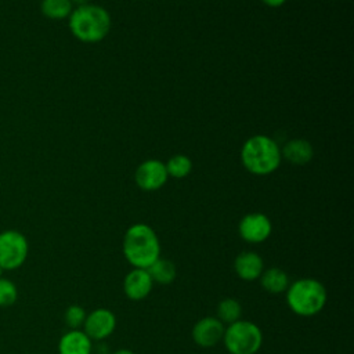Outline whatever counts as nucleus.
<instances>
[{"label": "nucleus", "mask_w": 354, "mask_h": 354, "mask_svg": "<svg viewBox=\"0 0 354 354\" xmlns=\"http://www.w3.org/2000/svg\"><path fill=\"white\" fill-rule=\"evenodd\" d=\"M122 250L133 268L147 270L160 257V242L152 227L137 223L126 230Z\"/></svg>", "instance_id": "1"}, {"label": "nucleus", "mask_w": 354, "mask_h": 354, "mask_svg": "<svg viewBox=\"0 0 354 354\" xmlns=\"http://www.w3.org/2000/svg\"><path fill=\"white\" fill-rule=\"evenodd\" d=\"M69 29L72 35L84 43H97L102 40L111 29V17L108 11L97 4H80L72 10Z\"/></svg>", "instance_id": "2"}, {"label": "nucleus", "mask_w": 354, "mask_h": 354, "mask_svg": "<svg viewBox=\"0 0 354 354\" xmlns=\"http://www.w3.org/2000/svg\"><path fill=\"white\" fill-rule=\"evenodd\" d=\"M285 293L288 307L299 317H314L319 314L328 299L324 283L315 278H300L289 283Z\"/></svg>", "instance_id": "3"}, {"label": "nucleus", "mask_w": 354, "mask_h": 354, "mask_svg": "<svg viewBox=\"0 0 354 354\" xmlns=\"http://www.w3.org/2000/svg\"><path fill=\"white\" fill-rule=\"evenodd\" d=\"M278 144L263 134L248 138L241 149L242 165L253 174L266 176L275 171L281 163Z\"/></svg>", "instance_id": "4"}, {"label": "nucleus", "mask_w": 354, "mask_h": 354, "mask_svg": "<svg viewBox=\"0 0 354 354\" xmlns=\"http://www.w3.org/2000/svg\"><path fill=\"white\" fill-rule=\"evenodd\" d=\"M223 343L230 354H257L263 344V332L254 322L239 319L227 325Z\"/></svg>", "instance_id": "5"}, {"label": "nucleus", "mask_w": 354, "mask_h": 354, "mask_svg": "<svg viewBox=\"0 0 354 354\" xmlns=\"http://www.w3.org/2000/svg\"><path fill=\"white\" fill-rule=\"evenodd\" d=\"M29 253L26 236L17 230L0 232V267L1 270L19 268Z\"/></svg>", "instance_id": "6"}, {"label": "nucleus", "mask_w": 354, "mask_h": 354, "mask_svg": "<svg viewBox=\"0 0 354 354\" xmlns=\"http://www.w3.org/2000/svg\"><path fill=\"white\" fill-rule=\"evenodd\" d=\"M116 328V317L108 308H95L86 315L83 332L95 342H101L111 336Z\"/></svg>", "instance_id": "7"}, {"label": "nucleus", "mask_w": 354, "mask_h": 354, "mask_svg": "<svg viewBox=\"0 0 354 354\" xmlns=\"http://www.w3.org/2000/svg\"><path fill=\"white\" fill-rule=\"evenodd\" d=\"M272 231V224L270 218L259 212L249 213L243 216L238 225L239 236L249 243H261L264 242Z\"/></svg>", "instance_id": "8"}, {"label": "nucleus", "mask_w": 354, "mask_h": 354, "mask_svg": "<svg viewBox=\"0 0 354 354\" xmlns=\"http://www.w3.org/2000/svg\"><path fill=\"white\" fill-rule=\"evenodd\" d=\"M167 177L169 176L165 163L156 159H148L142 162L134 173L137 185L144 191H155L162 188L166 184Z\"/></svg>", "instance_id": "9"}, {"label": "nucleus", "mask_w": 354, "mask_h": 354, "mask_svg": "<svg viewBox=\"0 0 354 354\" xmlns=\"http://www.w3.org/2000/svg\"><path fill=\"white\" fill-rule=\"evenodd\" d=\"M225 325L216 317H203L198 319L192 328V340L199 347H214L223 342Z\"/></svg>", "instance_id": "10"}, {"label": "nucleus", "mask_w": 354, "mask_h": 354, "mask_svg": "<svg viewBox=\"0 0 354 354\" xmlns=\"http://www.w3.org/2000/svg\"><path fill=\"white\" fill-rule=\"evenodd\" d=\"M153 288V281L145 268H131L123 279V292L127 299L140 301L148 297Z\"/></svg>", "instance_id": "11"}, {"label": "nucleus", "mask_w": 354, "mask_h": 354, "mask_svg": "<svg viewBox=\"0 0 354 354\" xmlns=\"http://www.w3.org/2000/svg\"><path fill=\"white\" fill-rule=\"evenodd\" d=\"M235 274L243 281L259 279L264 271V261L261 256L252 250L241 252L234 260Z\"/></svg>", "instance_id": "12"}, {"label": "nucleus", "mask_w": 354, "mask_h": 354, "mask_svg": "<svg viewBox=\"0 0 354 354\" xmlns=\"http://www.w3.org/2000/svg\"><path fill=\"white\" fill-rule=\"evenodd\" d=\"M59 354H93V340L80 329L65 332L58 342Z\"/></svg>", "instance_id": "13"}, {"label": "nucleus", "mask_w": 354, "mask_h": 354, "mask_svg": "<svg viewBox=\"0 0 354 354\" xmlns=\"http://www.w3.org/2000/svg\"><path fill=\"white\" fill-rule=\"evenodd\" d=\"M313 145L303 138H293L288 141L281 149V156L295 165L308 163L313 158Z\"/></svg>", "instance_id": "14"}, {"label": "nucleus", "mask_w": 354, "mask_h": 354, "mask_svg": "<svg viewBox=\"0 0 354 354\" xmlns=\"http://www.w3.org/2000/svg\"><path fill=\"white\" fill-rule=\"evenodd\" d=\"M259 279L263 289L270 293H283L290 283L289 275L279 267L264 268Z\"/></svg>", "instance_id": "15"}, {"label": "nucleus", "mask_w": 354, "mask_h": 354, "mask_svg": "<svg viewBox=\"0 0 354 354\" xmlns=\"http://www.w3.org/2000/svg\"><path fill=\"white\" fill-rule=\"evenodd\" d=\"M147 270H148L153 283L169 285L177 278V267L171 260H167V259L159 257Z\"/></svg>", "instance_id": "16"}, {"label": "nucleus", "mask_w": 354, "mask_h": 354, "mask_svg": "<svg viewBox=\"0 0 354 354\" xmlns=\"http://www.w3.org/2000/svg\"><path fill=\"white\" fill-rule=\"evenodd\" d=\"M216 318L221 321L224 325H231L241 319L242 317V306L236 299L225 297L217 304Z\"/></svg>", "instance_id": "17"}, {"label": "nucleus", "mask_w": 354, "mask_h": 354, "mask_svg": "<svg viewBox=\"0 0 354 354\" xmlns=\"http://www.w3.org/2000/svg\"><path fill=\"white\" fill-rule=\"evenodd\" d=\"M72 10V0H41L40 3V11L48 19H65Z\"/></svg>", "instance_id": "18"}, {"label": "nucleus", "mask_w": 354, "mask_h": 354, "mask_svg": "<svg viewBox=\"0 0 354 354\" xmlns=\"http://www.w3.org/2000/svg\"><path fill=\"white\" fill-rule=\"evenodd\" d=\"M165 166H166L167 176H171L174 178H183L191 173L192 162L188 156L180 153V155L171 156Z\"/></svg>", "instance_id": "19"}, {"label": "nucleus", "mask_w": 354, "mask_h": 354, "mask_svg": "<svg viewBox=\"0 0 354 354\" xmlns=\"http://www.w3.org/2000/svg\"><path fill=\"white\" fill-rule=\"evenodd\" d=\"M18 290L12 281L7 278H0V307L12 306L17 301Z\"/></svg>", "instance_id": "20"}, {"label": "nucleus", "mask_w": 354, "mask_h": 354, "mask_svg": "<svg viewBox=\"0 0 354 354\" xmlns=\"http://www.w3.org/2000/svg\"><path fill=\"white\" fill-rule=\"evenodd\" d=\"M87 313L84 311V308L82 306L77 304H72L65 310V324L71 328V329H79L80 326H83L84 319H86Z\"/></svg>", "instance_id": "21"}, {"label": "nucleus", "mask_w": 354, "mask_h": 354, "mask_svg": "<svg viewBox=\"0 0 354 354\" xmlns=\"http://www.w3.org/2000/svg\"><path fill=\"white\" fill-rule=\"evenodd\" d=\"M264 4H267L268 7H279L282 6L286 0H261Z\"/></svg>", "instance_id": "22"}, {"label": "nucleus", "mask_w": 354, "mask_h": 354, "mask_svg": "<svg viewBox=\"0 0 354 354\" xmlns=\"http://www.w3.org/2000/svg\"><path fill=\"white\" fill-rule=\"evenodd\" d=\"M111 354H137V353L130 350V348H119V350H116V351H113Z\"/></svg>", "instance_id": "23"}, {"label": "nucleus", "mask_w": 354, "mask_h": 354, "mask_svg": "<svg viewBox=\"0 0 354 354\" xmlns=\"http://www.w3.org/2000/svg\"><path fill=\"white\" fill-rule=\"evenodd\" d=\"M1 272H3V270H1V267H0V278H1Z\"/></svg>", "instance_id": "24"}]
</instances>
